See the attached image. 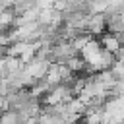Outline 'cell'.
<instances>
[{
    "label": "cell",
    "instance_id": "5",
    "mask_svg": "<svg viewBox=\"0 0 124 124\" xmlns=\"http://www.w3.org/2000/svg\"><path fill=\"white\" fill-rule=\"evenodd\" d=\"M52 4H54V0H35V6L39 10H48V8H52Z\"/></svg>",
    "mask_w": 124,
    "mask_h": 124
},
{
    "label": "cell",
    "instance_id": "1",
    "mask_svg": "<svg viewBox=\"0 0 124 124\" xmlns=\"http://www.w3.org/2000/svg\"><path fill=\"white\" fill-rule=\"evenodd\" d=\"M85 31L89 35H103V31H107L105 14H89L87 21H85Z\"/></svg>",
    "mask_w": 124,
    "mask_h": 124
},
{
    "label": "cell",
    "instance_id": "2",
    "mask_svg": "<svg viewBox=\"0 0 124 124\" xmlns=\"http://www.w3.org/2000/svg\"><path fill=\"white\" fill-rule=\"evenodd\" d=\"M99 43H101V46H103L105 50H108V52H112V54H116V52H118V48L122 46V39H120L118 35L110 33V31L103 33V35H101V39H99Z\"/></svg>",
    "mask_w": 124,
    "mask_h": 124
},
{
    "label": "cell",
    "instance_id": "4",
    "mask_svg": "<svg viewBox=\"0 0 124 124\" xmlns=\"http://www.w3.org/2000/svg\"><path fill=\"white\" fill-rule=\"evenodd\" d=\"M64 64H66V66L70 68V72H74V74H81V72H85V60H83L79 54H74V56L68 58Z\"/></svg>",
    "mask_w": 124,
    "mask_h": 124
},
{
    "label": "cell",
    "instance_id": "6",
    "mask_svg": "<svg viewBox=\"0 0 124 124\" xmlns=\"http://www.w3.org/2000/svg\"><path fill=\"white\" fill-rule=\"evenodd\" d=\"M17 0H2V4H4V8H14V4H16Z\"/></svg>",
    "mask_w": 124,
    "mask_h": 124
},
{
    "label": "cell",
    "instance_id": "7",
    "mask_svg": "<svg viewBox=\"0 0 124 124\" xmlns=\"http://www.w3.org/2000/svg\"><path fill=\"white\" fill-rule=\"evenodd\" d=\"M2 8H4V4H2V0H0V12H2Z\"/></svg>",
    "mask_w": 124,
    "mask_h": 124
},
{
    "label": "cell",
    "instance_id": "3",
    "mask_svg": "<svg viewBox=\"0 0 124 124\" xmlns=\"http://www.w3.org/2000/svg\"><path fill=\"white\" fill-rule=\"evenodd\" d=\"M16 10L14 8H2L0 12V29L2 31H10L16 25Z\"/></svg>",
    "mask_w": 124,
    "mask_h": 124
}]
</instances>
